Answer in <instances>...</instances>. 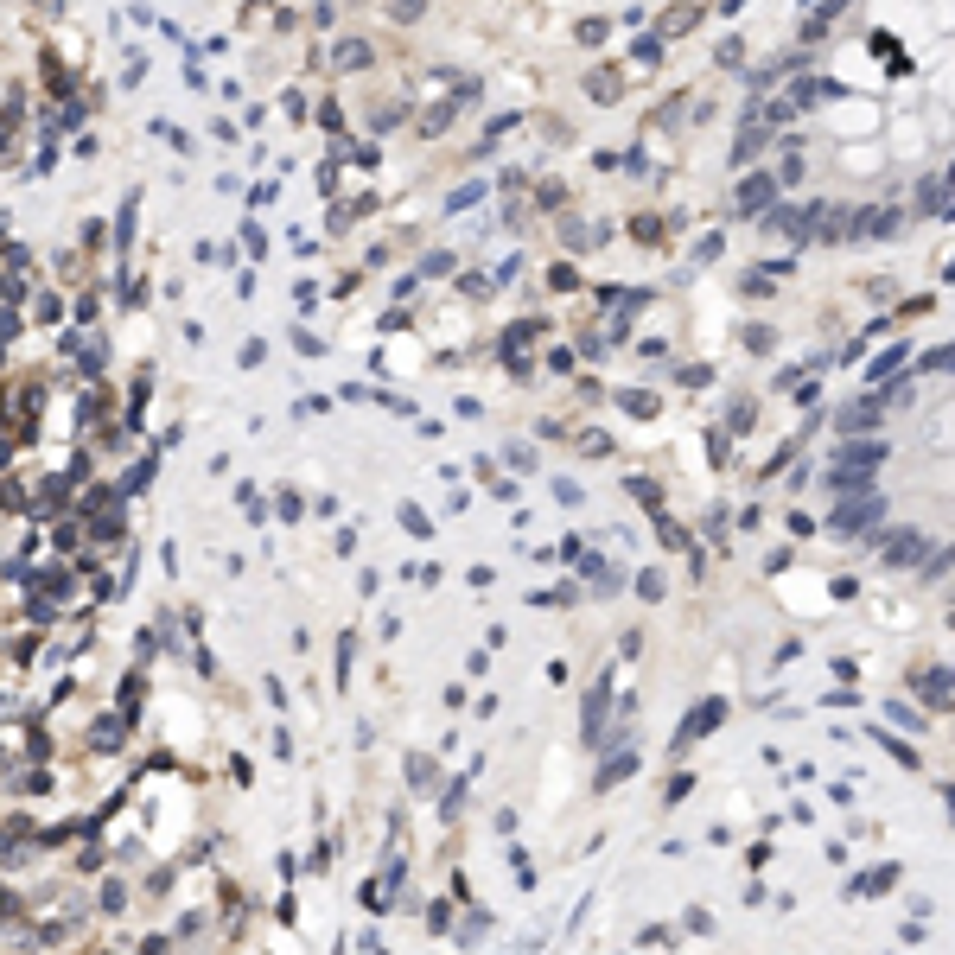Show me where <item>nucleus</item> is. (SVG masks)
<instances>
[{"mask_svg":"<svg viewBox=\"0 0 955 955\" xmlns=\"http://www.w3.org/2000/svg\"><path fill=\"white\" fill-rule=\"evenodd\" d=\"M389 7H395V20H421L427 0H389Z\"/></svg>","mask_w":955,"mask_h":955,"instance_id":"1","label":"nucleus"}]
</instances>
